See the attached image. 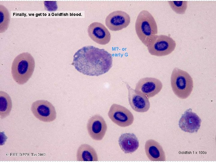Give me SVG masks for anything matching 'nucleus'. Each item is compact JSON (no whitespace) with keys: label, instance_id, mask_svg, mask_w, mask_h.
I'll return each mask as SVG.
<instances>
[{"label":"nucleus","instance_id":"nucleus-11","mask_svg":"<svg viewBox=\"0 0 216 162\" xmlns=\"http://www.w3.org/2000/svg\"><path fill=\"white\" fill-rule=\"evenodd\" d=\"M201 122L199 117L193 112L191 109H189L182 116L178 125L182 130L193 133L198 131L200 128Z\"/></svg>","mask_w":216,"mask_h":162},{"label":"nucleus","instance_id":"nucleus-16","mask_svg":"<svg viewBox=\"0 0 216 162\" xmlns=\"http://www.w3.org/2000/svg\"><path fill=\"white\" fill-rule=\"evenodd\" d=\"M76 159L78 161H97L98 157L94 148L84 144L81 145L78 148Z\"/></svg>","mask_w":216,"mask_h":162},{"label":"nucleus","instance_id":"nucleus-4","mask_svg":"<svg viewBox=\"0 0 216 162\" xmlns=\"http://www.w3.org/2000/svg\"><path fill=\"white\" fill-rule=\"evenodd\" d=\"M171 83L173 92L180 99L188 98L193 89L192 78L187 72L178 68H175L172 72Z\"/></svg>","mask_w":216,"mask_h":162},{"label":"nucleus","instance_id":"nucleus-12","mask_svg":"<svg viewBox=\"0 0 216 162\" xmlns=\"http://www.w3.org/2000/svg\"><path fill=\"white\" fill-rule=\"evenodd\" d=\"M90 38L98 44L104 45L108 44L111 39V34L108 29L102 23L94 22L91 23L87 29Z\"/></svg>","mask_w":216,"mask_h":162},{"label":"nucleus","instance_id":"nucleus-13","mask_svg":"<svg viewBox=\"0 0 216 162\" xmlns=\"http://www.w3.org/2000/svg\"><path fill=\"white\" fill-rule=\"evenodd\" d=\"M124 82L128 90L129 102L132 109L138 112H144L148 111L150 107L148 98L136 93L127 82Z\"/></svg>","mask_w":216,"mask_h":162},{"label":"nucleus","instance_id":"nucleus-8","mask_svg":"<svg viewBox=\"0 0 216 162\" xmlns=\"http://www.w3.org/2000/svg\"><path fill=\"white\" fill-rule=\"evenodd\" d=\"M162 87V84L159 80L146 77L140 80L136 85L135 90L136 93L149 98L158 94Z\"/></svg>","mask_w":216,"mask_h":162},{"label":"nucleus","instance_id":"nucleus-7","mask_svg":"<svg viewBox=\"0 0 216 162\" xmlns=\"http://www.w3.org/2000/svg\"><path fill=\"white\" fill-rule=\"evenodd\" d=\"M108 114L112 121L120 127L129 126L134 122V117L131 112L125 107L120 105L113 104Z\"/></svg>","mask_w":216,"mask_h":162},{"label":"nucleus","instance_id":"nucleus-5","mask_svg":"<svg viewBox=\"0 0 216 162\" xmlns=\"http://www.w3.org/2000/svg\"><path fill=\"white\" fill-rule=\"evenodd\" d=\"M146 46L151 55L162 56L171 53L175 48L176 43L170 36L156 34L149 40Z\"/></svg>","mask_w":216,"mask_h":162},{"label":"nucleus","instance_id":"nucleus-3","mask_svg":"<svg viewBox=\"0 0 216 162\" xmlns=\"http://www.w3.org/2000/svg\"><path fill=\"white\" fill-rule=\"evenodd\" d=\"M135 28L139 39L146 46L153 36L158 34L157 26L154 19L146 10H142L139 14Z\"/></svg>","mask_w":216,"mask_h":162},{"label":"nucleus","instance_id":"nucleus-10","mask_svg":"<svg viewBox=\"0 0 216 162\" xmlns=\"http://www.w3.org/2000/svg\"><path fill=\"white\" fill-rule=\"evenodd\" d=\"M130 16L122 10L111 12L106 17L105 24L107 28L112 31H118L127 27L130 22Z\"/></svg>","mask_w":216,"mask_h":162},{"label":"nucleus","instance_id":"nucleus-6","mask_svg":"<svg viewBox=\"0 0 216 162\" xmlns=\"http://www.w3.org/2000/svg\"><path fill=\"white\" fill-rule=\"evenodd\" d=\"M31 110L36 118L44 122H52L56 117L54 106L46 100H39L34 101L32 105Z\"/></svg>","mask_w":216,"mask_h":162},{"label":"nucleus","instance_id":"nucleus-15","mask_svg":"<svg viewBox=\"0 0 216 162\" xmlns=\"http://www.w3.org/2000/svg\"><path fill=\"white\" fill-rule=\"evenodd\" d=\"M118 142L121 149L125 153L131 154L139 147V141L134 134L125 133L119 137Z\"/></svg>","mask_w":216,"mask_h":162},{"label":"nucleus","instance_id":"nucleus-18","mask_svg":"<svg viewBox=\"0 0 216 162\" xmlns=\"http://www.w3.org/2000/svg\"><path fill=\"white\" fill-rule=\"evenodd\" d=\"M10 19V13L3 5L0 4V33L5 32L9 26Z\"/></svg>","mask_w":216,"mask_h":162},{"label":"nucleus","instance_id":"nucleus-19","mask_svg":"<svg viewBox=\"0 0 216 162\" xmlns=\"http://www.w3.org/2000/svg\"><path fill=\"white\" fill-rule=\"evenodd\" d=\"M169 4L172 10L177 14H184L187 9V1H169Z\"/></svg>","mask_w":216,"mask_h":162},{"label":"nucleus","instance_id":"nucleus-2","mask_svg":"<svg viewBox=\"0 0 216 162\" xmlns=\"http://www.w3.org/2000/svg\"><path fill=\"white\" fill-rule=\"evenodd\" d=\"M35 66L34 59L29 53L23 52L17 56L11 68V73L15 82L19 85L26 82L32 76Z\"/></svg>","mask_w":216,"mask_h":162},{"label":"nucleus","instance_id":"nucleus-14","mask_svg":"<svg viewBox=\"0 0 216 162\" xmlns=\"http://www.w3.org/2000/svg\"><path fill=\"white\" fill-rule=\"evenodd\" d=\"M145 150L146 156L152 161H165V152L161 146L157 141L152 139L147 141Z\"/></svg>","mask_w":216,"mask_h":162},{"label":"nucleus","instance_id":"nucleus-9","mask_svg":"<svg viewBox=\"0 0 216 162\" xmlns=\"http://www.w3.org/2000/svg\"><path fill=\"white\" fill-rule=\"evenodd\" d=\"M87 128L92 139L99 141L102 140L107 130V125L102 116L95 115L88 120Z\"/></svg>","mask_w":216,"mask_h":162},{"label":"nucleus","instance_id":"nucleus-1","mask_svg":"<svg viewBox=\"0 0 216 162\" xmlns=\"http://www.w3.org/2000/svg\"><path fill=\"white\" fill-rule=\"evenodd\" d=\"M112 62V55L104 49L87 46L75 52L72 64L83 74L98 76L107 72Z\"/></svg>","mask_w":216,"mask_h":162},{"label":"nucleus","instance_id":"nucleus-17","mask_svg":"<svg viewBox=\"0 0 216 162\" xmlns=\"http://www.w3.org/2000/svg\"><path fill=\"white\" fill-rule=\"evenodd\" d=\"M12 102L9 95L5 92L0 91V117L3 119L8 116L10 112Z\"/></svg>","mask_w":216,"mask_h":162}]
</instances>
